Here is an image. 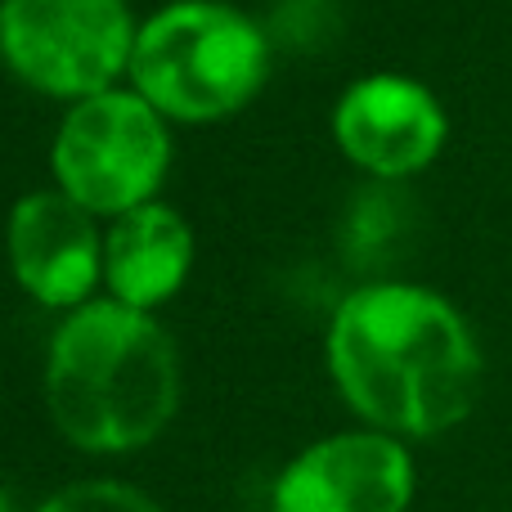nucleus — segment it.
Here are the masks:
<instances>
[{
    "label": "nucleus",
    "instance_id": "423d86ee",
    "mask_svg": "<svg viewBox=\"0 0 512 512\" xmlns=\"http://www.w3.org/2000/svg\"><path fill=\"white\" fill-rule=\"evenodd\" d=\"M414 463L387 432L328 436L283 468L274 512H405Z\"/></svg>",
    "mask_w": 512,
    "mask_h": 512
},
{
    "label": "nucleus",
    "instance_id": "1a4fd4ad",
    "mask_svg": "<svg viewBox=\"0 0 512 512\" xmlns=\"http://www.w3.org/2000/svg\"><path fill=\"white\" fill-rule=\"evenodd\" d=\"M194 261V239L189 225L171 207L144 203L135 212L117 216L104 243V274L108 288L117 292L122 306H158L162 297L185 283V270Z\"/></svg>",
    "mask_w": 512,
    "mask_h": 512
},
{
    "label": "nucleus",
    "instance_id": "7ed1b4c3",
    "mask_svg": "<svg viewBox=\"0 0 512 512\" xmlns=\"http://www.w3.org/2000/svg\"><path fill=\"white\" fill-rule=\"evenodd\" d=\"M261 27L221 0H180L140 27L131 77L158 113L203 122L252 99L265 77Z\"/></svg>",
    "mask_w": 512,
    "mask_h": 512
},
{
    "label": "nucleus",
    "instance_id": "39448f33",
    "mask_svg": "<svg viewBox=\"0 0 512 512\" xmlns=\"http://www.w3.org/2000/svg\"><path fill=\"white\" fill-rule=\"evenodd\" d=\"M126 0H0V54L50 95H104L131 68Z\"/></svg>",
    "mask_w": 512,
    "mask_h": 512
},
{
    "label": "nucleus",
    "instance_id": "9d476101",
    "mask_svg": "<svg viewBox=\"0 0 512 512\" xmlns=\"http://www.w3.org/2000/svg\"><path fill=\"white\" fill-rule=\"evenodd\" d=\"M41 512H158V504L122 481H77L45 499Z\"/></svg>",
    "mask_w": 512,
    "mask_h": 512
},
{
    "label": "nucleus",
    "instance_id": "f03ea898",
    "mask_svg": "<svg viewBox=\"0 0 512 512\" xmlns=\"http://www.w3.org/2000/svg\"><path fill=\"white\" fill-rule=\"evenodd\" d=\"M45 396L59 432L81 450L149 445L180 400L176 346L144 310L90 301L54 333Z\"/></svg>",
    "mask_w": 512,
    "mask_h": 512
},
{
    "label": "nucleus",
    "instance_id": "9b49d317",
    "mask_svg": "<svg viewBox=\"0 0 512 512\" xmlns=\"http://www.w3.org/2000/svg\"><path fill=\"white\" fill-rule=\"evenodd\" d=\"M0 512H14V508H9V499H5V495H0Z\"/></svg>",
    "mask_w": 512,
    "mask_h": 512
},
{
    "label": "nucleus",
    "instance_id": "6e6552de",
    "mask_svg": "<svg viewBox=\"0 0 512 512\" xmlns=\"http://www.w3.org/2000/svg\"><path fill=\"white\" fill-rule=\"evenodd\" d=\"M14 274L45 306H72L99 274V239L90 212L59 194H27L9 216Z\"/></svg>",
    "mask_w": 512,
    "mask_h": 512
},
{
    "label": "nucleus",
    "instance_id": "0eeeda50",
    "mask_svg": "<svg viewBox=\"0 0 512 512\" xmlns=\"http://www.w3.org/2000/svg\"><path fill=\"white\" fill-rule=\"evenodd\" d=\"M346 158L378 176H405L436 158L445 140V113L432 90L409 77H364L333 113Z\"/></svg>",
    "mask_w": 512,
    "mask_h": 512
},
{
    "label": "nucleus",
    "instance_id": "20e7f679",
    "mask_svg": "<svg viewBox=\"0 0 512 512\" xmlns=\"http://www.w3.org/2000/svg\"><path fill=\"white\" fill-rule=\"evenodd\" d=\"M171 140L158 108L131 90L77 99L54 135V176L86 212L126 216L162 185Z\"/></svg>",
    "mask_w": 512,
    "mask_h": 512
},
{
    "label": "nucleus",
    "instance_id": "f257e3e1",
    "mask_svg": "<svg viewBox=\"0 0 512 512\" xmlns=\"http://www.w3.org/2000/svg\"><path fill=\"white\" fill-rule=\"evenodd\" d=\"M328 364L355 414L387 432L436 436L481 391V355L463 315L414 283H369L337 306Z\"/></svg>",
    "mask_w": 512,
    "mask_h": 512
}]
</instances>
